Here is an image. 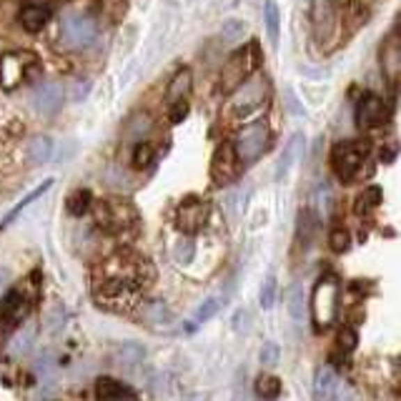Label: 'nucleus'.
Listing matches in <instances>:
<instances>
[{
	"instance_id": "1",
	"label": "nucleus",
	"mask_w": 401,
	"mask_h": 401,
	"mask_svg": "<svg viewBox=\"0 0 401 401\" xmlns=\"http://www.w3.org/2000/svg\"><path fill=\"white\" fill-rule=\"evenodd\" d=\"M153 281V269L138 253H113L100 261L93 271V299L111 311H131L138 299L148 291Z\"/></svg>"
},
{
	"instance_id": "2",
	"label": "nucleus",
	"mask_w": 401,
	"mask_h": 401,
	"mask_svg": "<svg viewBox=\"0 0 401 401\" xmlns=\"http://www.w3.org/2000/svg\"><path fill=\"white\" fill-rule=\"evenodd\" d=\"M231 100H228V118H249L258 108L266 106V100H269V81H266V75H249L244 83L238 88L231 91Z\"/></svg>"
},
{
	"instance_id": "3",
	"label": "nucleus",
	"mask_w": 401,
	"mask_h": 401,
	"mask_svg": "<svg viewBox=\"0 0 401 401\" xmlns=\"http://www.w3.org/2000/svg\"><path fill=\"white\" fill-rule=\"evenodd\" d=\"M261 50H258V43H249L241 50H236L228 63L223 65V73H221V91L223 93H231L233 88H238L241 83L253 75L258 68H261Z\"/></svg>"
},
{
	"instance_id": "4",
	"label": "nucleus",
	"mask_w": 401,
	"mask_h": 401,
	"mask_svg": "<svg viewBox=\"0 0 401 401\" xmlns=\"http://www.w3.org/2000/svg\"><path fill=\"white\" fill-rule=\"evenodd\" d=\"M271 143V128L266 120H253V123L244 125L233 138V150L241 166H251L263 156V150Z\"/></svg>"
},
{
	"instance_id": "5",
	"label": "nucleus",
	"mask_w": 401,
	"mask_h": 401,
	"mask_svg": "<svg viewBox=\"0 0 401 401\" xmlns=\"http://www.w3.org/2000/svg\"><path fill=\"white\" fill-rule=\"evenodd\" d=\"M338 311V281L336 276H321L311 291V319L316 329L331 326Z\"/></svg>"
},
{
	"instance_id": "6",
	"label": "nucleus",
	"mask_w": 401,
	"mask_h": 401,
	"mask_svg": "<svg viewBox=\"0 0 401 401\" xmlns=\"http://www.w3.org/2000/svg\"><path fill=\"white\" fill-rule=\"evenodd\" d=\"M98 28L91 15L83 13H65L61 20V40L68 50H86L95 43Z\"/></svg>"
},
{
	"instance_id": "7",
	"label": "nucleus",
	"mask_w": 401,
	"mask_h": 401,
	"mask_svg": "<svg viewBox=\"0 0 401 401\" xmlns=\"http://www.w3.org/2000/svg\"><path fill=\"white\" fill-rule=\"evenodd\" d=\"M31 306V296L23 288H10L0 301V333H10L23 324Z\"/></svg>"
},
{
	"instance_id": "8",
	"label": "nucleus",
	"mask_w": 401,
	"mask_h": 401,
	"mask_svg": "<svg viewBox=\"0 0 401 401\" xmlns=\"http://www.w3.org/2000/svg\"><path fill=\"white\" fill-rule=\"evenodd\" d=\"M363 163V148L359 143H336L331 150V171L341 178L344 183L354 181V175L359 173Z\"/></svg>"
},
{
	"instance_id": "9",
	"label": "nucleus",
	"mask_w": 401,
	"mask_h": 401,
	"mask_svg": "<svg viewBox=\"0 0 401 401\" xmlns=\"http://www.w3.org/2000/svg\"><path fill=\"white\" fill-rule=\"evenodd\" d=\"M208 221V203L200 200L198 196H188L181 200V206L175 211V226L178 231H183L186 236L198 233Z\"/></svg>"
},
{
	"instance_id": "10",
	"label": "nucleus",
	"mask_w": 401,
	"mask_h": 401,
	"mask_svg": "<svg viewBox=\"0 0 401 401\" xmlns=\"http://www.w3.org/2000/svg\"><path fill=\"white\" fill-rule=\"evenodd\" d=\"M338 23V0H311V25L316 40L331 38Z\"/></svg>"
},
{
	"instance_id": "11",
	"label": "nucleus",
	"mask_w": 401,
	"mask_h": 401,
	"mask_svg": "<svg viewBox=\"0 0 401 401\" xmlns=\"http://www.w3.org/2000/svg\"><path fill=\"white\" fill-rule=\"evenodd\" d=\"M388 120V106L382 95L366 93L356 106V123L361 131H369V128H379Z\"/></svg>"
},
{
	"instance_id": "12",
	"label": "nucleus",
	"mask_w": 401,
	"mask_h": 401,
	"mask_svg": "<svg viewBox=\"0 0 401 401\" xmlns=\"http://www.w3.org/2000/svg\"><path fill=\"white\" fill-rule=\"evenodd\" d=\"M238 171H241V163H238L233 146L231 143L219 146V150H216V156H213V161H211L213 183H216V186H226V183H231L233 178L238 175Z\"/></svg>"
},
{
	"instance_id": "13",
	"label": "nucleus",
	"mask_w": 401,
	"mask_h": 401,
	"mask_svg": "<svg viewBox=\"0 0 401 401\" xmlns=\"http://www.w3.org/2000/svg\"><path fill=\"white\" fill-rule=\"evenodd\" d=\"M28 63H33L31 53H8L0 61V86L6 91H15L23 83Z\"/></svg>"
},
{
	"instance_id": "14",
	"label": "nucleus",
	"mask_w": 401,
	"mask_h": 401,
	"mask_svg": "<svg viewBox=\"0 0 401 401\" xmlns=\"http://www.w3.org/2000/svg\"><path fill=\"white\" fill-rule=\"evenodd\" d=\"M95 401H141L138 394L128 384H120L118 379L103 376L95 382Z\"/></svg>"
},
{
	"instance_id": "15",
	"label": "nucleus",
	"mask_w": 401,
	"mask_h": 401,
	"mask_svg": "<svg viewBox=\"0 0 401 401\" xmlns=\"http://www.w3.org/2000/svg\"><path fill=\"white\" fill-rule=\"evenodd\" d=\"M33 106L40 116H53V113L61 111L63 106V88L61 83H43L38 88L36 95H33Z\"/></svg>"
},
{
	"instance_id": "16",
	"label": "nucleus",
	"mask_w": 401,
	"mask_h": 401,
	"mask_svg": "<svg viewBox=\"0 0 401 401\" xmlns=\"http://www.w3.org/2000/svg\"><path fill=\"white\" fill-rule=\"evenodd\" d=\"M341 394V384H338L336 374L329 366H321L313 374V399L316 401H338Z\"/></svg>"
},
{
	"instance_id": "17",
	"label": "nucleus",
	"mask_w": 401,
	"mask_h": 401,
	"mask_svg": "<svg viewBox=\"0 0 401 401\" xmlns=\"http://www.w3.org/2000/svg\"><path fill=\"white\" fill-rule=\"evenodd\" d=\"M382 68L388 81L396 83L401 75V40L399 36H391L382 48Z\"/></svg>"
},
{
	"instance_id": "18",
	"label": "nucleus",
	"mask_w": 401,
	"mask_h": 401,
	"mask_svg": "<svg viewBox=\"0 0 401 401\" xmlns=\"http://www.w3.org/2000/svg\"><path fill=\"white\" fill-rule=\"evenodd\" d=\"M304 146H306L304 133H294V138H291L286 143V148H283V156L278 158V166H276V178H278V181H283L288 175V171L301 161V156H304Z\"/></svg>"
},
{
	"instance_id": "19",
	"label": "nucleus",
	"mask_w": 401,
	"mask_h": 401,
	"mask_svg": "<svg viewBox=\"0 0 401 401\" xmlns=\"http://www.w3.org/2000/svg\"><path fill=\"white\" fill-rule=\"evenodd\" d=\"M141 321L153 329H168L173 324V311H171L163 301H148L143 308H141Z\"/></svg>"
},
{
	"instance_id": "20",
	"label": "nucleus",
	"mask_w": 401,
	"mask_h": 401,
	"mask_svg": "<svg viewBox=\"0 0 401 401\" xmlns=\"http://www.w3.org/2000/svg\"><path fill=\"white\" fill-rule=\"evenodd\" d=\"M191 88H194V73H191V68H181L171 78L168 91H166V100H168V103L186 100V95L191 93Z\"/></svg>"
},
{
	"instance_id": "21",
	"label": "nucleus",
	"mask_w": 401,
	"mask_h": 401,
	"mask_svg": "<svg viewBox=\"0 0 401 401\" xmlns=\"http://www.w3.org/2000/svg\"><path fill=\"white\" fill-rule=\"evenodd\" d=\"M48 18H50V13H48V8H43V6H25L23 10H20V25H23L28 33L43 31L45 25H48Z\"/></svg>"
},
{
	"instance_id": "22",
	"label": "nucleus",
	"mask_w": 401,
	"mask_h": 401,
	"mask_svg": "<svg viewBox=\"0 0 401 401\" xmlns=\"http://www.w3.org/2000/svg\"><path fill=\"white\" fill-rule=\"evenodd\" d=\"M50 156H53V141L48 136L31 138V143H28V161L33 166H43V163L50 161Z\"/></svg>"
},
{
	"instance_id": "23",
	"label": "nucleus",
	"mask_w": 401,
	"mask_h": 401,
	"mask_svg": "<svg viewBox=\"0 0 401 401\" xmlns=\"http://www.w3.org/2000/svg\"><path fill=\"white\" fill-rule=\"evenodd\" d=\"M256 394L263 401H276L281 396V379L274 374H261L256 379Z\"/></svg>"
},
{
	"instance_id": "24",
	"label": "nucleus",
	"mask_w": 401,
	"mask_h": 401,
	"mask_svg": "<svg viewBox=\"0 0 401 401\" xmlns=\"http://www.w3.org/2000/svg\"><path fill=\"white\" fill-rule=\"evenodd\" d=\"M263 23H266V33H269L271 45H278V25H281V13L274 0L263 3Z\"/></svg>"
},
{
	"instance_id": "25",
	"label": "nucleus",
	"mask_w": 401,
	"mask_h": 401,
	"mask_svg": "<svg viewBox=\"0 0 401 401\" xmlns=\"http://www.w3.org/2000/svg\"><path fill=\"white\" fill-rule=\"evenodd\" d=\"M379 203H382V188H379V186H369L366 191H361V194H359L354 211H356V216H363V213L374 211Z\"/></svg>"
},
{
	"instance_id": "26",
	"label": "nucleus",
	"mask_w": 401,
	"mask_h": 401,
	"mask_svg": "<svg viewBox=\"0 0 401 401\" xmlns=\"http://www.w3.org/2000/svg\"><path fill=\"white\" fill-rule=\"evenodd\" d=\"M91 208V191H83V188H78V191H73V194L65 198V211L70 213V216H83V213Z\"/></svg>"
},
{
	"instance_id": "27",
	"label": "nucleus",
	"mask_w": 401,
	"mask_h": 401,
	"mask_svg": "<svg viewBox=\"0 0 401 401\" xmlns=\"http://www.w3.org/2000/svg\"><path fill=\"white\" fill-rule=\"evenodd\" d=\"M246 33H249V25H246L244 20H226L219 38L226 45H233V43H238V40H244Z\"/></svg>"
},
{
	"instance_id": "28",
	"label": "nucleus",
	"mask_w": 401,
	"mask_h": 401,
	"mask_svg": "<svg viewBox=\"0 0 401 401\" xmlns=\"http://www.w3.org/2000/svg\"><path fill=\"white\" fill-rule=\"evenodd\" d=\"M50 186H53V181H45V183H43V186H38V188H36V191H33V194H28V196H25V198H23V200H20L18 206L13 208V211H10V213H8L6 219L0 221V228H6V226H10V223H13V221H15V219H18V216H20V211H23V208H25V206H31V203H33V200H36V198H38V196H43V194H45V191H48V188H50Z\"/></svg>"
},
{
	"instance_id": "29",
	"label": "nucleus",
	"mask_w": 401,
	"mask_h": 401,
	"mask_svg": "<svg viewBox=\"0 0 401 401\" xmlns=\"http://www.w3.org/2000/svg\"><path fill=\"white\" fill-rule=\"evenodd\" d=\"M148 131H150L148 113H138V116H133V118L128 120V125H125V138H143Z\"/></svg>"
},
{
	"instance_id": "30",
	"label": "nucleus",
	"mask_w": 401,
	"mask_h": 401,
	"mask_svg": "<svg viewBox=\"0 0 401 401\" xmlns=\"http://www.w3.org/2000/svg\"><path fill=\"white\" fill-rule=\"evenodd\" d=\"M219 308H221V299H219V296H211V299H206L198 306V311H196L194 324H203V321L213 319V316L219 313Z\"/></svg>"
},
{
	"instance_id": "31",
	"label": "nucleus",
	"mask_w": 401,
	"mask_h": 401,
	"mask_svg": "<svg viewBox=\"0 0 401 401\" xmlns=\"http://www.w3.org/2000/svg\"><path fill=\"white\" fill-rule=\"evenodd\" d=\"M329 246H331L333 253H344V251H349V246H351V233L338 226V228H333V231L329 233Z\"/></svg>"
},
{
	"instance_id": "32",
	"label": "nucleus",
	"mask_w": 401,
	"mask_h": 401,
	"mask_svg": "<svg viewBox=\"0 0 401 401\" xmlns=\"http://www.w3.org/2000/svg\"><path fill=\"white\" fill-rule=\"evenodd\" d=\"M288 311H291L294 321H304V291H301V286L291 288V296H288Z\"/></svg>"
},
{
	"instance_id": "33",
	"label": "nucleus",
	"mask_w": 401,
	"mask_h": 401,
	"mask_svg": "<svg viewBox=\"0 0 401 401\" xmlns=\"http://www.w3.org/2000/svg\"><path fill=\"white\" fill-rule=\"evenodd\" d=\"M359 344V333L351 329V326H344L341 331H338V349L344 351V354H349V351H354Z\"/></svg>"
},
{
	"instance_id": "34",
	"label": "nucleus",
	"mask_w": 401,
	"mask_h": 401,
	"mask_svg": "<svg viewBox=\"0 0 401 401\" xmlns=\"http://www.w3.org/2000/svg\"><path fill=\"white\" fill-rule=\"evenodd\" d=\"M194 253H196V244L191 238H181V241L175 244V261L178 263H188L194 258Z\"/></svg>"
},
{
	"instance_id": "35",
	"label": "nucleus",
	"mask_w": 401,
	"mask_h": 401,
	"mask_svg": "<svg viewBox=\"0 0 401 401\" xmlns=\"http://www.w3.org/2000/svg\"><path fill=\"white\" fill-rule=\"evenodd\" d=\"M276 301V276H269L261 286V306L263 308H271Z\"/></svg>"
},
{
	"instance_id": "36",
	"label": "nucleus",
	"mask_w": 401,
	"mask_h": 401,
	"mask_svg": "<svg viewBox=\"0 0 401 401\" xmlns=\"http://www.w3.org/2000/svg\"><path fill=\"white\" fill-rule=\"evenodd\" d=\"M150 161H153V148H150L148 143L138 146L136 153H133V166H136V168H146Z\"/></svg>"
},
{
	"instance_id": "37",
	"label": "nucleus",
	"mask_w": 401,
	"mask_h": 401,
	"mask_svg": "<svg viewBox=\"0 0 401 401\" xmlns=\"http://www.w3.org/2000/svg\"><path fill=\"white\" fill-rule=\"evenodd\" d=\"M53 371H56V363H53L50 354H45V356L38 361V374L43 376V382H53Z\"/></svg>"
},
{
	"instance_id": "38",
	"label": "nucleus",
	"mask_w": 401,
	"mask_h": 401,
	"mask_svg": "<svg viewBox=\"0 0 401 401\" xmlns=\"http://www.w3.org/2000/svg\"><path fill=\"white\" fill-rule=\"evenodd\" d=\"M276 361H278V346H276V344H263L261 363H266V366H274Z\"/></svg>"
},
{
	"instance_id": "39",
	"label": "nucleus",
	"mask_w": 401,
	"mask_h": 401,
	"mask_svg": "<svg viewBox=\"0 0 401 401\" xmlns=\"http://www.w3.org/2000/svg\"><path fill=\"white\" fill-rule=\"evenodd\" d=\"M171 123H181L183 118H186V113H188V106H186V100H175V103H171Z\"/></svg>"
},
{
	"instance_id": "40",
	"label": "nucleus",
	"mask_w": 401,
	"mask_h": 401,
	"mask_svg": "<svg viewBox=\"0 0 401 401\" xmlns=\"http://www.w3.org/2000/svg\"><path fill=\"white\" fill-rule=\"evenodd\" d=\"M31 338H33V333L31 331H25V333H20L18 338H15V346H13V351H15V354H20V351H28L31 349Z\"/></svg>"
}]
</instances>
